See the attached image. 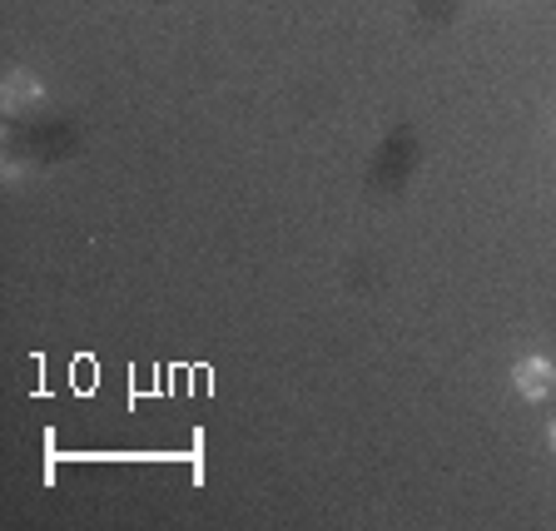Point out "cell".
<instances>
[{
    "label": "cell",
    "mask_w": 556,
    "mask_h": 531,
    "mask_svg": "<svg viewBox=\"0 0 556 531\" xmlns=\"http://www.w3.org/2000/svg\"><path fill=\"white\" fill-rule=\"evenodd\" d=\"M546 442H552V452H556V417H552V428H546Z\"/></svg>",
    "instance_id": "3"
},
{
    "label": "cell",
    "mask_w": 556,
    "mask_h": 531,
    "mask_svg": "<svg viewBox=\"0 0 556 531\" xmlns=\"http://www.w3.org/2000/svg\"><path fill=\"white\" fill-rule=\"evenodd\" d=\"M0 104H5V115H30L35 104H46V85L35 80L30 69H11L5 75V90H0Z\"/></svg>",
    "instance_id": "2"
},
{
    "label": "cell",
    "mask_w": 556,
    "mask_h": 531,
    "mask_svg": "<svg viewBox=\"0 0 556 531\" xmlns=\"http://www.w3.org/2000/svg\"><path fill=\"white\" fill-rule=\"evenodd\" d=\"M511 388L521 393V403H542L556 388V363L546 353H521L517 368H511Z\"/></svg>",
    "instance_id": "1"
}]
</instances>
